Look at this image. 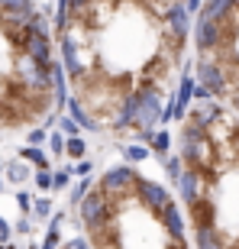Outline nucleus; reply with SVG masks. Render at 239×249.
Here are the masks:
<instances>
[{
    "label": "nucleus",
    "instance_id": "nucleus-11",
    "mask_svg": "<svg viewBox=\"0 0 239 249\" xmlns=\"http://www.w3.org/2000/svg\"><path fill=\"white\" fill-rule=\"evenodd\" d=\"M7 236H10V230H7V223L0 220V240H7Z\"/></svg>",
    "mask_w": 239,
    "mask_h": 249
},
{
    "label": "nucleus",
    "instance_id": "nucleus-2",
    "mask_svg": "<svg viewBox=\"0 0 239 249\" xmlns=\"http://www.w3.org/2000/svg\"><path fill=\"white\" fill-rule=\"evenodd\" d=\"M168 175L194 249H239V113L194 94L175 126Z\"/></svg>",
    "mask_w": 239,
    "mask_h": 249
},
{
    "label": "nucleus",
    "instance_id": "nucleus-6",
    "mask_svg": "<svg viewBox=\"0 0 239 249\" xmlns=\"http://www.w3.org/2000/svg\"><path fill=\"white\" fill-rule=\"evenodd\" d=\"M65 152H68L71 159H81L84 156V142L78 136H71V139H68V146H65Z\"/></svg>",
    "mask_w": 239,
    "mask_h": 249
},
{
    "label": "nucleus",
    "instance_id": "nucleus-8",
    "mask_svg": "<svg viewBox=\"0 0 239 249\" xmlns=\"http://www.w3.org/2000/svg\"><path fill=\"white\" fill-rule=\"evenodd\" d=\"M10 178H13V181H23V178H26L23 165H13V168H10Z\"/></svg>",
    "mask_w": 239,
    "mask_h": 249
},
{
    "label": "nucleus",
    "instance_id": "nucleus-3",
    "mask_svg": "<svg viewBox=\"0 0 239 249\" xmlns=\"http://www.w3.org/2000/svg\"><path fill=\"white\" fill-rule=\"evenodd\" d=\"M71 217L94 249H194L178 194L133 162L71 191Z\"/></svg>",
    "mask_w": 239,
    "mask_h": 249
},
{
    "label": "nucleus",
    "instance_id": "nucleus-7",
    "mask_svg": "<svg viewBox=\"0 0 239 249\" xmlns=\"http://www.w3.org/2000/svg\"><path fill=\"white\" fill-rule=\"evenodd\" d=\"M23 159H29V162H36V165L46 168V156H42L39 149H23Z\"/></svg>",
    "mask_w": 239,
    "mask_h": 249
},
{
    "label": "nucleus",
    "instance_id": "nucleus-5",
    "mask_svg": "<svg viewBox=\"0 0 239 249\" xmlns=\"http://www.w3.org/2000/svg\"><path fill=\"white\" fill-rule=\"evenodd\" d=\"M191 49L197 97L239 113V0H204L194 13Z\"/></svg>",
    "mask_w": 239,
    "mask_h": 249
},
{
    "label": "nucleus",
    "instance_id": "nucleus-12",
    "mask_svg": "<svg viewBox=\"0 0 239 249\" xmlns=\"http://www.w3.org/2000/svg\"><path fill=\"white\" fill-rule=\"evenodd\" d=\"M0 249H13V246H7V243H3V246H0Z\"/></svg>",
    "mask_w": 239,
    "mask_h": 249
},
{
    "label": "nucleus",
    "instance_id": "nucleus-4",
    "mask_svg": "<svg viewBox=\"0 0 239 249\" xmlns=\"http://www.w3.org/2000/svg\"><path fill=\"white\" fill-rule=\"evenodd\" d=\"M46 13L0 0V129H36L65 104V71Z\"/></svg>",
    "mask_w": 239,
    "mask_h": 249
},
{
    "label": "nucleus",
    "instance_id": "nucleus-10",
    "mask_svg": "<svg viewBox=\"0 0 239 249\" xmlns=\"http://www.w3.org/2000/svg\"><path fill=\"white\" fill-rule=\"evenodd\" d=\"M52 152H65V139L58 136V133L52 136Z\"/></svg>",
    "mask_w": 239,
    "mask_h": 249
},
{
    "label": "nucleus",
    "instance_id": "nucleus-9",
    "mask_svg": "<svg viewBox=\"0 0 239 249\" xmlns=\"http://www.w3.org/2000/svg\"><path fill=\"white\" fill-rule=\"evenodd\" d=\"M39 188H52V175H49V172H39Z\"/></svg>",
    "mask_w": 239,
    "mask_h": 249
},
{
    "label": "nucleus",
    "instance_id": "nucleus-1",
    "mask_svg": "<svg viewBox=\"0 0 239 249\" xmlns=\"http://www.w3.org/2000/svg\"><path fill=\"white\" fill-rule=\"evenodd\" d=\"M191 10L194 0H62L55 39L71 120L152 139L188 74Z\"/></svg>",
    "mask_w": 239,
    "mask_h": 249
}]
</instances>
